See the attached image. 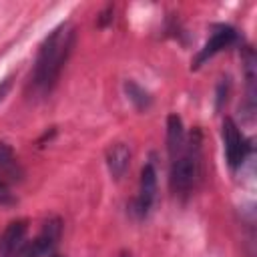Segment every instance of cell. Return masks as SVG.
Here are the masks:
<instances>
[{
	"label": "cell",
	"instance_id": "cell-1",
	"mask_svg": "<svg viewBox=\"0 0 257 257\" xmlns=\"http://www.w3.org/2000/svg\"><path fill=\"white\" fill-rule=\"evenodd\" d=\"M74 38H76L74 26L70 22H62L42 40L30 80L36 94H48L56 86L60 72L72 52Z\"/></svg>",
	"mask_w": 257,
	"mask_h": 257
},
{
	"label": "cell",
	"instance_id": "cell-2",
	"mask_svg": "<svg viewBox=\"0 0 257 257\" xmlns=\"http://www.w3.org/2000/svg\"><path fill=\"white\" fill-rule=\"evenodd\" d=\"M201 133L195 128L189 135V141H185L183 151L171 159L169 185L175 195H187L197 185L201 177Z\"/></svg>",
	"mask_w": 257,
	"mask_h": 257
},
{
	"label": "cell",
	"instance_id": "cell-3",
	"mask_svg": "<svg viewBox=\"0 0 257 257\" xmlns=\"http://www.w3.org/2000/svg\"><path fill=\"white\" fill-rule=\"evenodd\" d=\"M221 135H223V149H225V161L231 169H237L243 165V161L247 159L249 151H251V143L245 139V135L239 131L237 122L231 116H225L223 126H221Z\"/></svg>",
	"mask_w": 257,
	"mask_h": 257
},
{
	"label": "cell",
	"instance_id": "cell-4",
	"mask_svg": "<svg viewBox=\"0 0 257 257\" xmlns=\"http://www.w3.org/2000/svg\"><path fill=\"white\" fill-rule=\"evenodd\" d=\"M237 42H239V32H237L233 26H229V24H217V26L213 28L211 38L205 42V46H203V48L199 50V54L195 56L191 68H199L207 58L215 56L217 52H221V50H225V48H229V46H233V44H237Z\"/></svg>",
	"mask_w": 257,
	"mask_h": 257
},
{
	"label": "cell",
	"instance_id": "cell-5",
	"mask_svg": "<svg viewBox=\"0 0 257 257\" xmlns=\"http://www.w3.org/2000/svg\"><path fill=\"white\" fill-rule=\"evenodd\" d=\"M155 195H157V171L153 163H147L141 171V183H139V195L135 197V201L131 203V213L139 219L147 217V213L151 211L153 203H155Z\"/></svg>",
	"mask_w": 257,
	"mask_h": 257
},
{
	"label": "cell",
	"instance_id": "cell-6",
	"mask_svg": "<svg viewBox=\"0 0 257 257\" xmlns=\"http://www.w3.org/2000/svg\"><path fill=\"white\" fill-rule=\"evenodd\" d=\"M26 229H28V225L24 219H16L6 227V231L0 237V257H14L16 255V251L24 245Z\"/></svg>",
	"mask_w": 257,
	"mask_h": 257
},
{
	"label": "cell",
	"instance_id": "cell-7",
	"mask_svg": "<svg viewBox=\"0 0 257 257\" xmlns=\"http://www.w3.org/2000/svg\"><path fill=\"white\" fill-rule=\"evenodd\" d=\"M60 235H62V219H60V217H48V219L42 223V229H40V233H38L36 239H34V243H36L40 255L50 253V251L54 249V245L58 243Z\"/></svg>",
	"mask_w": 257,
	"mask_h": 257
},
{
	"label": "cell",
	"instance_id": "cell-8",
	"mask_svg": "<svg viewBox=\"0 0 257 257\" xmlns=\"http://www.w3.org/2000/svg\"><path fill=\"white\" fill-rule=\"evenodd\" d=\"M128 165H131V149L124 143H114L106 149V167L116 181L124 177Z\"/></svg>",
	"mask_w": 257,
	"mask_h": 257
},
{
	"label": "cell",
	"instance_id": "cell-9",
	"mask_svg": "<svg viewBox=\"0 0 257 257\" xmlns=\"http://www.w3.org/2000/svg\"><path fill=\"white\" fill-rule=\"evenodd\" d=\"M185 141H187V137H185V128H183L181 116L175 114V112L169 114V118H167V151H169L171 159H175L183 151Z\"/></svg>",
	"mask_w": 257,
	"mask_h": 257
},
{
	"label": "cell",
	"instance_id": "cell-10",
	"mask_svg": "<svg viewBox=\"0 0 257 257\" xmlns=\"http://www.w3.org/2000/svg\"><path fill=\"white\" fill-rule=\"evenodd\" d=\"M0 175L8 177L10 181H20L24 175L14 151L6 143H0Z\"/></svg>",
	"mask_w": 257,
	"mask_h": 257
},
{
	"label": "cell",
	"instance_id": "cell-11",
	"mask_svg": "<svg viewBox=\"0 0 257 257\" xmlns=\"http://www.w3.org/2000/svg\"><path fill=\"white\" fill-rule=\"evenodd\" d=\"M124 90H126V96H128V100L139 108V110H147L149 106H151V94L143 88V86H139L135 80H126L124 82Z\"/></svg>",
	"mask_w": 257,
	"mask_h": 257
},
{
	"label": "cell",
	"instance_id": "cell-12",
	"mask_svg": "<svg viewBox=\"0 0 257 257\" xmlns=\"http://www.w3.org/2000/svg\"><path fill=\"white\" fill-rule=\"evenodd\" d=\"M14 257H42V255H40V251H38V247H36V243H34V239H32V241L24 243V245L16 251Z\"/></svg>",
	"mask_w": 257,
	"mask_h": 257
},
{
	"label": "cell",
	"instance_id": "cell-13",
	"mask_svg": "<svg viewBox=\"0 0 257 257\" xmlns=\"http://www.w3.org/2000/svg\"><path fill=\"white\" fill-rule=\"evenodd\" d=\"M16 203V197L10 193V189H8V185L0 179V205H14Z\"/></svg>",
	"mask_w": 257,
	"mask_h": 257
},
{
	"label": "cell",
	"instance_id": "cell-14",
	"mask_svg": "<svg viewBox=\"0 0 257 257\" xmlns=\"http://www.w3.org/2000/svg\"><path fill=\"white\" fill-rule=\"evenodd\" d=\"M110 14H112V6H108V8H106V10L100 14V20H98V24H100V26H104L106 22H110V18H112Z\"/></svg>",
	"mask_w": 257,
	"mask_h": 257
},
{
	"label": "cell",
	"instance_id": "cell-15",
	"mask_svg": "<svg viewBox=\"0 0 257 257\" xmlns=\"http://www.w3.org/2000/svg\"><path fill=\"white\" fill-rule=\"evenodd\" d=\"M120 257H133V255H131L128 251H122V253H120Z\"/></svg>",
	"mask_w": 257,
	"mask_h": 257
},
{
	"label": "cell",
	"instance_id": "cell-16",
	"mask_svg": "<svg viewBox=\"0 0 257 257\" xmlns=\"http://www.w3.org/2000/svg\"><path fill=\"white\" fill-rule=\"evenodd\" d=\"M52 257H62V255H52Z\"/></svg>",
	"mask_w": 257,
	"mask_h": 257
}]
</instances>
